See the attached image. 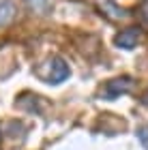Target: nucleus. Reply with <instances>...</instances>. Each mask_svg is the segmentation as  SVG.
Masks as SVG:
<instances>
[{
    "instance_id": "nucleus-6",
    "label": "nucleus",
    "mask_w": 148,
    "mask_h": 150,
    "mask_svg": "<svg viewBox=\"0 0 148 150\" xmlns=\"http://www.w3.org/2000/svg\"><path fill=\"white\" fill-rule=\"evenodd\" d=\"M137 137H140V142H142V146L148 150V127L144 125V127H137Z\"/></svg>"
},
{
    "instance_id": "nucleus-5",
    "label": "nucleus",
    "mask_w": 148,
    "mask_h": 150,
    "mask_svg": "<svg viewBox=\"0 0 148 150\" xmlns=\"http://www.w3.org/2000/svg\"><path fill=\"white\" fill-rule=\"evenodd\" d=\"M26 4H28L35 13H41V15L50 11V0H26Z\"/></svg>"
},
{
    "instance_id": "nucleus-4",
    "label": "nucleus",
    "mask_w": 148,
    "mask_h": 150,
    "mask_svg": "<svg viewBox=\"0 0 148 150\" xmlns=\"http://www.w3.org/2000/svg\"><path fill=\"white\" fill-rule=\"evenodd\" d=\"M13 17H15V6H13V2L2 0V2H0V28L9 26L13 22Z\"/></svg>"
},
{
    "instance_id": "nucleus-3",
    "label": "nucleus",
    "mask_w": 148,
    "mask_h": 150,
    "mask_svg": "<svg viewBox=\"0 0 148 150\" xmlns=\"http://www.w3.org/2000/svg\"><path fill=\"white\" fill-rule=\"evenodd\" d=\"M116 45L118 47H123V50H133V47L137 45V41H140V30L135 28H127L123 30L120 35H116Z\"/></svg>"
},
{
    "instance_id": "nucleus-2",
    "label": "nucleus",
    "mask_w": 148,
    "mask_h": 150,
    "mask_svg": "<svg viewBox=\"0 0 148 150\" xmlns=\"http://www.w3.org/2000/svg\"><path fill=\"white\" fill-rule=\"evenodd\" d=\"M69 75H71V69L62 58H52V62H50V84H62Z\"/></svg>"
},
{
    "instance_id": "nucleus-1",
    "label": "nucleus",
    "mask_w": 148,
    "mask_h": 150,
    "mask_svg": "<svg viewBox=\"0 0 148 150\" xmlns=\"http://www.w3.org/2000/svg\"><path fill=\"white\" fill-rule=\"evenodd\" d=\"M131 88H133V81L129 77H118V79H110L107 84L103 86V99L107 101H114V99H118L120 94H127V92H131Z\"/></svg>"
}]
</instances>
